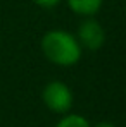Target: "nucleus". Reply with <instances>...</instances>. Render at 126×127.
Returning a JSON list of instances; mask_svg holds the SVG:
<instances>
[{
    "mask_svg": "<svg viewBox=\"0 0 126 127\" xmlns=\"http://www.w3.org/2000/svg\"><path fill=\"white\" fill-rule=\"evenodd\" d=\"M40 50L45 60L57 67H73L81 60L83 48L76 40L74 33L54 28L48 29L40 40Z\"/></svg>",
    "mask_w": 126,
    "mask_h": 127,
    "instance_id": "obj_1",
    "label": "nucleus"
},
{
    "mask_svg": "<svg viewBox=\"0 0 126 127\" xmlns=\"http://www.w3.org/2000/svg\"><path fill=\"white\" fill-rule=\"evenodd\" d=\"M42 101L52 113L55 115H64L71 112L73 103H74V95L73 89L61 79L48 81L42 89Z\"/></svg>",
    "mask_w": 126,
    "mask_h": 127,
    "instance_id": "obj_2",
    "label": "nucleus"
},
{
    "mask_svg": "<svg viewBox=\"0 0 126 127\" xmlns=\"http://www.w3.org/2000/svg\"><path fill=\"white\" fill-rule=\"evenodd\" d=\"M76 40L80 41L83 50L88 52H97L105 45V29L102 22H99L93 17H81V22L78 24V29L74 33Z\"/></svg>",
    "mask_w": 126,
    "mask_h": 127,
    "instance_id": "obj_3",
    "label": "nucleus"
},
{
    "mask_svg": "<svg viewBox=\"0 0 126 127\" xmlns=\"http://www.w3.org/2000/svg\"><path fill=\"white\" fill-rule=\"evenodd\" d=\"M67 9L80 17H93L100 12L104 0H62Z\"/></svg>",
    "mask_w": 126,
    "mask_h": 127,
    "instance_id": "obj_4",
    "label": "nucleus"
},
{
    "mask_svg": "<svg viewBox=\"0 0 126 127\" xmlns=\"http://www.w3.org/2000/svg\"><path fill=\"white\" fill-rule=\"evenodd\" d=\"M54 127H92L90 120L81 115V113H74V112H67L61 115V119L57 120V124Z\"/></svg>",
    "mask_w": 126,
    "mask_h": 127,
    "instance_id": "obj_5",
    "label": "nucleus"
},
{
    "mask_svg": "<svg viewBox=\"0 0 126 127\" xmlns=\"http://www.w3.org/2000/svg\"><path fill=\"white\" fill-rule=\"evenodd\" d=\"M33 3L42 9H55L62 3V0H33Z\"/></svg>",
    "mask_w": 126,
    "mask_h": 127,
    "instance_id": "obj_6",
    "label": "nucleus"
},
{
    "mask_svg": "<svg viewBox=\"0 0 126 127\" xmlns=\"http://www.w3.org/2000/svg\"><path fill=\"white\" fill-rule=\"evenodd\" d=\"M92 127H118V126H114L112 122H107V120H102V122H97V124H93Z\"/></svg>",
    "mask_w": 126,
    "mask_h": 127,
    "instance_id": "obj_7",
    "label": "nucleus"
}]
</instances>
